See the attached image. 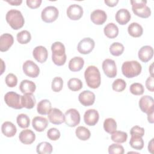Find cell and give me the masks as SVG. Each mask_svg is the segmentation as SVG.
<instances>
[{"label":"cell","mask_w":154,"mask_h":154,"mask_svg":"<svg viewBox=\"0 0 154 154\" xmlns=\"http://www.w3.org/2000/svg\"><path fill=\"white\" fill-rule=\"evenodd\" d=\"M84 78L87 85L91 88H97L101 82L99 70L94 66H89L84 72Z\"/></svg>","instance_id":"1"},{"label":"cell","mask_w":154,"mask_h":154,"mask_svg":"<svg viewBox=\"0 0 154 154\" xmlns=\"http://www.w3.org/2000/svg\"><path fill=\"white\" fill-rule=\"evenodd\" d=\"M52 60L57 66H63L66 61V54L65 53V46L60 42H55L51 46Z\"/></svg>","instance_id":"2"},{"label":"cell","mask_w":154,"mask_h":154,"mask_svg":"<svg viewBox=\"0 0 154 154\" xmlns=\"http://www.w3.org/2000/svg\"><path fill=\"white\" fill-rule=\"evenodd\" d=\"M5 19L10 26L15 30L23 27L25 23L22 13L16 9L10 10L6 14Z\"/></svg>","instance_id":"3"},{"label":"cell","mask_w":154,"mask_h":154,"mask_svg":"<svg viewBox=\"0 0 154 154\" xmlns=\"http://www.w3.org/2000/svg\"><path fill=\"white\" fill-rule=\"evenodd\" d=\"M141 70V65L135 60L125 61L122 66V73L128 78H132L139 75Z\"/></svg>","instance_id":"4"},{"label":"cell","mask_w":154,"mask_h":154,"mask_svg":"<svg viewBox=\"0 0 154 154\" xmlns=\"http://www.w3.org/2000/svg\"><path fill=\"white\" fill-rule=\"evenodd\" d=\"M147 1L143 0L131 1L133 13L142 18H147L151 15L150 8L146 5Z\"/></svg>","instance_id":"5"},{"label":"cell","mask_w":154,"mask_h":154,"mask_svg":"<svg viewBox=\"0 0 154 154\" xmlns=\"http://www.w3.org/2000/svg\"><path fill=\"white\" fill-rule=\"evenodd\" d=\"M21 97L22 96L20 94L14 91H9L5 94L4 100L8 106L14 109H19L23 107L22 105Z\"/></svg>","instance_id":"6"},{"label":"cell","mask_w":154,"mask_h":154,"mask_svg":"<svg viewBox=\"0 0 154 154\" xmlns=\"http://www.w3.org/2000/svg\"><path fill=\"white\" fill-rule=\"evenodd\" d=\"M79 112L74 108L68 109L64 114V123L69 127H75L80 122Z\"/></svg>","instance_id":"7"},{"label":"cell","mask_w":154,"mask_h":154,"mask_svg":"<svg viewBox=\"0 0 154 154\" xmlns=\"http://www.w3.org/2000/svg\"><path fill=\"white\" fill-rule=\"evenodd\" d=\"M59 11L57 8L54 6L46 7L42 11L41 17L43 21L46 23H51L58 18Z\"/></svg>","instance_id":"8"},{"label":"cell","mask_w":154,"mask_h":154,"mask_svg":"<svg viewBox=\"0 0 154 154\" xmlns=\"http://www.w3.org/2000/svg\"><path fill=\"white\" fill-rule=\"evenodd\" d=\"M139 107L142 112L150 114L154 111V100L152 97L146 95L142 96L138 102Z\"/></svg>","instance_id":"9"},{"label":"cell","mask_w":154,"mask_h":154,"mask_svg":"<svg viewBox=\"0 0 154 154\" xmlns=\"http://www.w3.org/2000/svg\"><path fill=\"white\" fill-rule=\"evenodd\" d=\"M24 73L30 78H36L40 73L38 66L32 60H26L22 66Z\"/></svg>","instance_id":"10"},{"label":"cell","mask_w":154,"mask_h":154,"mask_svg":"<svg viewBox=\"0 0 154 154\" xmlns=\"http://www.w3.org/2000/svg\"><path fill=\"white\" fill-rule=\"evenodd\" d=\"M94 46V41L90 37H86L82 39L79 42L77 49L78 52L82 54H88L93 51Z\"/></svg>","instance_id":"11"},{"label":"cell","mask_w":154,"mask_h":154,"mask_svg":"<svg viewBox=\"0 0 154 154\" xmlns=\"http://www.w3.org/2000/svg\"><path fill=\"white\" fill-rule=\"evenodd\" d=\"M102 69L108 78H113L117 75V67L115 61L111 59H105L102 63Z\"/></svg>","instance_id":"12"},{"label":"cell","mask_w":154,"mask_h":154,"mask_svg":"<svg viewBox=\"0 0 154 154\" xmlns=\"http://www.w3.org/2000/svg\"><path fill=\"white\" fill-rule=\"evenodd\" d=\"M66 13L70 19L77 20L81 19L82 16L83 8L78 4H72L68 7Z\"/></svg>","instance_id":"13"},{"label":"cell","mask_w":154,"mask_h":154,"mask_svg":"<svg viewBox=\"0 0 154 154\" xmlns=\"http://www.w3.org/2000/svg\"><path fill=\"white\" fill-rule=\"evenodd\" d=\"M48 117L49 122L54 125H60L64 122V115L63 112L56 108H51Z\"/></svg>","instance_id":"14"},{"label":"cell","mask_w":154,"mask_h":154,"mask_svg":"<svg viewBox=\"0 0 154 154\" xmlns=\"http://www.w3.org/2000/svg\"><path fill=\"white\" fill-rule=\"evenodd\" d=\"M79 102L85 106L92 105L95 100V94L90 90H84L82 91L78 96Z\"/></svg>","instance_id":"15"},{"label":"cell","mask_w":154,"mask_h":154,"mask_svg":"<svg viewBox=\"0 0 154 154\" xmlns=\"http://www.w3.org/2000/svg\"><path fill=\"white\" fill-rule=\"evenodd\" d=\"M99 119V112L94 109L87 110L84 115V122L88 126H94L98 122Z\"/></svg>","instance_id":"16"},{"label":"cell","mask_w":154,"mask_h":154,"mask_svg":"<svg viewBox=\"0 0 154 154\" xmlns=\"http://www.w3.org/2000/svg\"><path fill=\"white\" fill-rule=\"evenodd\" d=\"M138 58L144 63H147L150 60L153 55V49L149 45L143 46L138 51Z\"/></svg>","instance_id":"17"},{"label":"cell","mask_w":154,"mask_h":154,"mask_svg":"<svg viewBox=\"0 0 154 154\" xmlns=\"http://www.w3.org/2000/svg\"><path fill=\"white\" fill-rule=\"evenodd\" d=\"M107 15L103 10L97 9L91 12L90 14V19L96 25H102L106 20Z\"/></svg>","instance_id":"18"},{"label":"cell","mask_w":154,"mask_h":154,"mask_svg":"<svg viewBox=\"0 0 154 154\" xmlns=\"http://www.w3.org/2000/svg\"><path fill=\"white\" fill-rule=\"evenodd\" d=\"M32 55L38 62L43 63L48 58V52L45 47L43 46H38L34 49L32 51Z\"/></svg>","instance_id":"19"},{"label":"cell","mask_w":154,"mask_h":154,"mask_svg":"<svg viewBox=\"0 0 154 154\" xmlns=\"http://www.w3.org/2000/svg\"><path fill=\"white\" fill-rule=\"evenodd\" d=\"M14 43V38L11 34L5 33L0 36V51H7Z\"/></svg>","instance_id":"20"},{"label":"cell","mask_w":154,"mask_h":154,"mask_svg":"<svg viewBox=\"0 0 154 154\" xmlns=\"http://www.w3.org/2000/svg\"><path fill=\"white\" fill-rule=\"evenodd\" d=\"M19 139L20 141L24 144H31L35 141V135L32 131L25 129L20 132Z\"/></svg>","instance_id":"21"},{"label":"cell","mask_w":154,"mask_h":154,"mask_svg":"<svg viewBox=\"0 0 154 154\" xmlns=\"http://www.w3.org/2000/svg\"><path fill=\"white\" fill-rule=\"evenodd\" d=\"M116 21L122 25H126L131 19V16L129 11L126 8L119 10L115 16Z\"/></svg>","instance_id":"22"},{"label":"cell","mask_w":154,"mask_h":154,"mask_svg":"<svg viewBox=\"0 0 154 154\" xmlns=\"http://www.w3.org/2000/svg\"><path fill=\"white\" fill-rule=\"evenodd\" d=\"M48 125V121L43 117L37 116L32 120V127L37 132H43L47 128Z\"/></svg>","instance_id":"23"},{"label":"cell","mask_w":154,"mask_h":154,"mask_svg":"<svg viewBox=\"0 0 154 154\" xmlns=\"http://www.w3.org/2000/svg\"><path fill=\"white\" fill-rule=\"evenodd\" d=\"M84 65V60L80 57H75L69 62V69L72 72L81 70Z\"/></svg>","instance_id":"24"},{"label":"cell","mask_w":154,"mask_h":154,"mask_svg":"<svg viewBox=\"0 0 154 154\" xmlns=\"http://www.w3.org/2000/svg\"><path fill=\"white\" fill-rule=\"evenodd\" d=\"M2 134L7 137H12L15 135L17 132L16 126L11 122H5L1 126Z\"/></svg>","instance_id":"25"},{"label":"cell","mask_w":154,"mask_h":154,"mask_svg":"<svg viewBox=\"0 0 154 154\" xmlns=\"http://www.w3.org/2000/svg\"><path fill=\"white\" fill-rule=\"evenodd\" d=\"M19 89L23 94L33 93L36 89V85L34 82L28 79H24L21 81Z\"/></svg>","instance_id":"26"},{"label":"cell","mask_w":154,"mask_h":154,"mask_svg":"<svg viewBox=\"0 0 154 154\" xmlns=\"http://www.w3.org/2000/svg\"><path fill=\"white\" fill-rule=\"evenodd\" d=\"M22 105L26 109L32 108L36 103V100L32 93H25L21 97Z\"/></svg>","instance_id":"27"},{"label":"cell","mask_w":154,"mask_h":154,"mask_svg":"<svg viewBox=\"0 0 154 154\" xmlns=\"http://www.w3.org/2000/svg\"><path fill=\"white\" fill-rule=\"evenodd\" d=\"M51 108L52 105L51 102L48 99H43L38 103L37 111L41 115H46L49 113Z\"/></svg>","instance_id":"28"},{"label":"cell","mask_w":154,"mask_h":154,"mask_svg":"<svg viewBox=\"0 0 154 154\" xmlns=\"http://www.w3.org/2000/svg\"><path fill=\"white\" fill-rule=\"evenodd\" d=\"M129 34L133 37H139L143 32V29L141 25L137 22L131 23L128 28Z\"/></svg>","instance_id":"29"},{"label":"cell","mask_w":154,"mask_h":154,"mask_svg":"<svg viewBox=\"0 0 154 154\" xmlns=\"http://www.w3.org/2000/svg\"><path fill=\"white\" fill-rule=\"evenodd\" d=\"M103 32L107 37L114 38L119 34V28L114 23H109L104 27Z\"/></svg>","instance_id":"30"},{"label":"cell","mask_w":154,"mask_h":154,"mask_svg":"<svg viewBox=\"0 0 154 154\" xmlns=\"http://www.w3.org/2000/svg\"><path fill=\"white\" fill-rule=\"evenodd\" d=\"M129 144L132 148L137 150H141L144 147V141L142 137L137 135H131Z\"/></svg>","instance_id":"31"},{"label":"cell","mask_w":154,"mask_h":154,"mask_svg":"<svg viewBox=\"0 0 154 154\" xmlns=\"http://www.w3.org/2000/svg\"><path fill=\"white\" fill-rule=\"evenodd\" d=\"M52 150V145L46 141L40 143L36 147V152L38 154H51Z\"/></svg>","instance_id":"32"},{"label":"cell","mask_w":154,"mask_h":154,"mask_svg":"<svg viewBox=\"0 0 154 154\" xmlns=\"http://www.w3.org/2000/svg\"><path fill=\"white\" fill-rule=\"evenodd\" d=\"M76 137L82 141L88 140L91 136L90 131L84 126H78L75 131Z\"/></svg>","instance_id":"33"},{"label":"cell","mask_w":154,"mask_h":154,"mask_svg":"<svg viewBox=\"0 0 154 154\" xmlns=\"http://www.w3.org/2000/svg\"><path fill=\"white\" fill-rule=\"evenodd\" d=\"M103 129L108 134H112L117 129V123L112 118H107L103 122Z\"/></svg>","instance_id":"34"},{"label":"cell","mask_w":154,"mask_h":154,"mask_svg":"<svg viewBox=\"0 0 154 154\" xmlns=\"http://www.w3.org/2000/svg\"><path fill=\"white\" fill-rule=\"evenodd\" d=\"M111 138L112 141L117 143H123L126 141L128 134L126 132L120 131H116L111 134Z\"/></svg>","instance_id":"35"},{"label":"cell","mask_w":154,"mask_h":154,"mask_svg":"<svg viewBox=\"0 0 154 154\" xmlns=\"http://www.w3.org/2000/svg\"><path fill=\"white\" fill-rule=\"evenodd\" d=\"M67 86L70 90L73 91H79L82 88V82L81 80L78 78H72L69 80L67 82Z\"/></svg>","instance_id":"36"},{"label":"cell","mask_w":154,"mask_h":154,"mask_svg":"<svg viewBox=\"0 0 154 154\" xmlns=\"http://www.w3.org/2000/svg\"><path fill=\"white\" fill-rule=\"evenodd\" d=\"M124 49V46L119 42H114L112 43L109 47V52L114 56H119L122 55Z\"/></svg>","instance_id":"37"},{"label":"cell","mask_w":154,"mask_h":154,"mask_svg":"<svg viewBox=\"0 0 154 154\" xmlns=\"http://www.w3.org/2000/svg\"><path fill=\"white\" fill-rule=\"evenodd\" d=\"M17 40L20 44H26L31 39L30 32L27 30H23L17 34Z\"/></svg>","instance_id":"38"},{"label":"cell","mask_w":154,"mask_h":154,"mask_svg":"<svg viewBox=\"0 0 154 154\" xmlns=\"http://www.w3.org/2000/svg\"><path fill=\"white\" fill-rule=\"evenodd\" d=\"M16 122L18 126L21 128H26L30 125L29 117L25 114H20L17 116Z\"/></svg>","instance_id":"39"},{"label":"cell","mask_w":154,"mask_h":154,"mask_svg":"<svg viewBox=\"0 0 154 154\" xmlns=\"http://www.w3.org/2000/svg\"><path fill=\"white\" fill-rule=\"evenodd\" d=\"M126 87V83L125 80L122 79H116L112 84V90L117 92H122L123 91Z\"/></svg>","instance_id":"40"},{"label":"cell","mask_w":154,"mask_h":154,"mask_svg":"<svg viewBox=\"0 0 154 154\" xmlns=\"http://www.w3.org/2000/svg\"><path fill=\"white\" fill-rule=\"evenodd\" d=\"M63 86V80L61 77H55L52 81L51 84V88L54 92H59L60 91Z\"/></svg>","instance_id":"41"},{"label":"cell","mask_w":154,"mask_h":154,"mask_svg":"<svg viewBox=\"0 0 154 154\" xmlns=\"http://www.w3.org/2000/svg\"><path fill=\"white\" fill-rule=\"evenodd\" d=\"M129 90L131 93L134 95H141L144 93V88L141 84L135 82L131 85Z\"/></svg>","instance_id":"42"},{"label":"cell","mask_w":154,"mask_h":154,"mask_svg":"<svg viewBox=\"0 0 154 154\" xmlns=\"http://www.w3.org/2000/svg\"><path fill=\"white\" fill-rule=\"evenodd\" d=\"M124 152V148L120 144L113 143L108 147V153L109 154H123Z\"/></svg>","instance_id":"43"},{"label":"cell","mask_w":154,"mask_h":154,"mask_svg":"<svg viewBox=\"0 0 154 154\" xmlns=\"http://www.w3.org/2000/svg\"><path fill=\"white\" fill-rule=\"evenodd\" d=\"M7 85L9 87H14L17 84V78L13 73H8L5 79Z\"/></svg>","instance_id":"44"},{"label":"cell","mask_w":154,"mask_h":154,"mask_svg":"<svg viewBox=\"0 0 154 154\" xmlns=\"http://www.w3.org/2000/svg\"><path fill=\"white\" fill-rule=\"evenodd\" d=\"M61 134L59 130L55 128H50L47 132V137L48 138L52 141H56L60 137Z\"/></svg>","instance_id":"45"},{"label":"cell","mask_w":154,"mask_h":154,"mask_svg":"<svg viewBox=\"0 0 154 154\" xmlns=\"http://www.w3.org/2000/svg\"><path fill=\"white\" fill-rule=\"evenodd\" d=\"M130 134L131 135H137L141 137H143L144 135V129L138 126H135L131 129Z\"/></svg>","instance_id":"46"},{"label":"cell","mask_w":154,"mask_h":154,"mask_svg":"<svg viewBox=\"0 0 154 154\" xmlns=\"http://www.w3.org/2000/svg\"><path fill=\"white\" fill-rule=\"evenodd\" d=\"M27 6L32 9L39 7L42 2V0H27L26 1Z\"/></svg>","instance_id":"47"},{"label":"cell","mask_w":154,"mask_h":154,"mask_svg":"<svg viewBox=\"0 0 154 154\" xmlns=\"http://www.w3.org/2000/svg\"><path fill=\"white\" fill-rule=\"evenodd\" d=\"M146 87L148 90L151 92L154 91V85H153V76H150L147 78L146 81Z\"/></svg>","instance_id":"48"},{"label":"cell","mask_w":154,"mask_h":154,"mask_svg":"<svg viewBox=\"0 0 154 154\" xmlns=\"http://www.w3.org/2000/svg\"><path fill=\"white\" fill-rule=\"evenodd\" d=\"M104 2L109 7H114L116 6L117 3L119 2V0H109V1H108V0H105L104 1Z\"/></svg>","instance_id":"49"},{"label":"cell","mask_w":154,"mask_h":154,"mask_svg":"<svg viewBox=\"0 0 154 154\" xmlns=\"http://www.w3.org/2000/svg\"><path fill=\"white\" fill-rule=\"evenodd\" d=\"M6 2L9 3L11 5H20L22 4V0H10V1L7 0Z\"/></svg>","instance_id":"50"},{"label":"cell","mask_w":154,"mask_h":154,"mask_svg":"<svg viewBox=\"0 0 154 154\" xmlns=\"http://www.w3.org/2000/svg\"><path fill=\"white\" fill-rule=\"evenodd\" d=\"M153 138H152L149 143L148 145V150L151 153H153Z\"/></svg>","instance_id":"51"},{"label":"cell","mask_w":154,"mask_h":154,"mask_svg":"<svg viewBox=\"0 0 154 154\" xmlns=\"http://www.w3.org/2000/svg\"><path fill=\"white\" fill-rule=\"evenodd\" d=\"M147 120H148V122L150 123H153L154 122V120H153V112L147 114Z\"/></svg>","instance_id":"52"},{"label":"cell","mask_w":154,"mask_h":154,"mask_svg":"<svg viewBox=\"0 0 154 154\" xmlns=\"http://www.w3.org/2000/svg\"><path fill=\"white\" fill-rule=\"evenodd\" d=\"M152 66H153V63L150 65V69H151V70H150V75L151 76H153V67H152Z\"/></svg>","instance_id":"53"}]
</instances>
